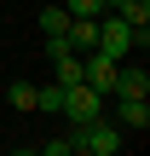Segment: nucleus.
Instances as JSON below:
<instances>
[{
    "label": "nucleus",
    "mask_w": 150,
    "mask_h": 156,
    "mask_svg": "<svg viewBox=\"0 0 150 156\" xmlns=\"http://www.w3.org/2000/svg\"><path fill=\"white\" fill-rule=\"evenodd\" d=\"M64 29H69V12L64 6H46L40 12V35H64Z\"/></svg>",
    "instance_id": "10"
},
{
    "label": "nucleus",
    "mask_w": 150,
    "mask_h": 156,
    "mask_svg": "<svg viewBox=\"0 0 150 156\" xmlns=\"http://www.w3.org/2000/svg\"><path fill=\"white\" fill-rule=\"evenodd\" d=\"M35 110L58 116V110H64V87H58V81H52V87H35Z\"/></svg>",
    "instance_id": "9"
},
{
    "label": "nucleus",
    "mask_w": 150,
    "mask_h": 156,
    "mask_svg": "<svg viewBox=\"0 0 150 156\" xmlns=\"http://www.w3.org/2000/svg\"><path fill=\"white\" fill-rule=\"evenodd\" d=\"M69 17H104V0H64Z\"/></svg>",
    "instance_id": "12"
},
{
    "label": "nucleus",
    "mask_w": 150,
    "mask_h": 156,
    "mask_svg": "<svg viewBox=\"0 0 150 156\" xmlns=\"http://www.w3.org/2000/svg\"><path fill=\"white\" fill-rule=\"evenodd\" d=\"M64 41H69V52H92L98 46V17H69Z\"/></svg>",
    "instance_id": "5"
},
{
    "label": "nucleus",
    "mask_w": 150,
    "mask_h": 156,
    "mask_svg": "<svg viewBox=\"0 0 150 156\" xmlns=\"http://www.w3.org/2000/svg\"><path fill=\"white\" fill-rule=\"evenodd\" d=\"M6 98H12V110H35V81H12Z\"/></svg>",
    "instance_id": "11"
},
{
    "label": "nucleus",
    "mask_w": 150,
    "mask_h": 156,
    "mask_svg": "<svg viewBox=\"0 0 150 156\" xmlns=\"http://www.w3.org/2000/svg\"><path fill=\"white\" fill-rule=\"evenodd\" d=\"M121 145H127V133L116 122H104V116H92V122H81L69 133V151H81V156H116Z\"/></svg>",
    "instance_id": "1"
},
{
    "label": "nucleus",
    "mask_w": 150,
    "mask_h": 156,
    "mask_svg": "<svg viewBox=\"0 0 150 156\" xmlns=\"http://www.w3.org/2000/svg\"><path fill=\"white\" fill-rule=\"evenodd\" d=\"M116 17H127L133 29H145L150 23V0H116Z\"/></svg>",
    "instance_id": "8"
},
{
    "label": "nucleus",
    "mask_w": 150,
    "mask_h": 156,
    "mask_svg": "<svg viewBox=\"0 0 150 156\" xmlns=\"http://www.w3.org/2000/svg\"><path fill=\"white\" fill-rule=\"evenodd\" d=\"M92 52H104V58L121 64V58L133 52V23L116 17V12H104V17H98V46H92Z\"/></svg>",
    "instance_id": "2"
},
{
    "label": "nucleus",
    "mask_w": 150,
    "mask_h": 156,
    "mask_svg": "<svg viewBox=\"0 0 150 156\" xmlns=\"http://www.w3.org/2000/svg\"><path fill=\"white\" fill-rule=\"evenodd\" d=\"M121 93H127V98H145V93H150V75L121 64V75H116V98H121Z\"/></svg>",
    "instance_id": "6"
},
{
    "label": "nucleus",
    "mask_w": 150,
    "mask_h": 156,
    "mask_svg": "<svg viewBox=\"0 0 150 156\" xmlns=\"http://www.w3.org/2000/svg\"><path fill=\"white\" fill-rule=\"evenodd\" d=\"M116 127H121V133H145V127H150V104L121 93V104H116Z\"/></svg>",
    "instance_id": "4"
},
{
    "label": "nucleus",
    "mask_w": 150,
    "mask_h": 156,
    "mask_svg": "<svg viewBox=\"0 0 150 156\" xmlns=\"http://www.w3.org/2000/svg\"><path fill=\"white\" fill-rule=\"evenodd\" d=\"M58 116H69V127H81V122L104 116V93H92L87 81H75V87H64V110Z\"/></svg>",
    "instance_id": "3"
},
{
    "label": "nucleus",
    "mask_w": 150,
    "mask_h": 156,
    "mask_svg": "<svg viewBox=\"0 0 150 156\" xmlns=\"http://www.w3.org/2000/svg\"><path fill=\"white\" fill-rule=\"evenodd\" d=\"M52 69H58V87H75V81H81V52H58Z\"/></svg>",
    "instance_id": "7"
}]
</instances>
